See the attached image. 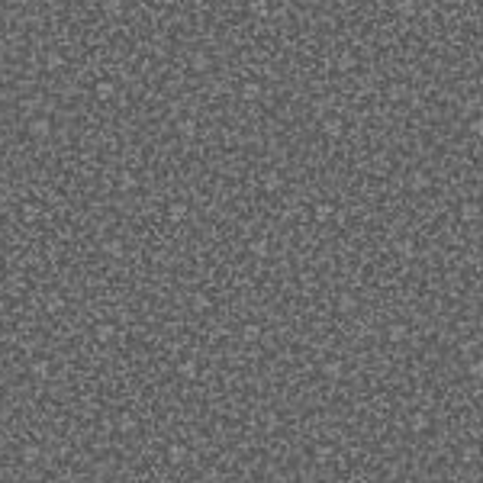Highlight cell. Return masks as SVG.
Wrapping results in <instances>:
<instances>
[{"label": "cell", "instance_id": "14", "mask_svg": "<svg viewBox=\"0 0 483 483\" xmlns=\"http://www.w3.org/2000/svg\"><path fill=\"white\" fill-rule=\"evenodd\" d=\"M322 129H325V135H342V119H325L322 122Z\"/></svg>", "mask_w": 483, "mask_h": 483}, {"label": "cell", "instance_id": "7", "mask_svg": "<svg viewBox=\"0 0 483 483\" xmlns=\"http://www.w3.org/2000/svg\"><path fill=\"white\" fill-rule=\"evenodd\" d=\"M94 335H97V342H110V338L116 335V329H113L110 322H100L97 329H94Z\"/></svg>", "mask_w": 483, "mask_h": 483}, {"label": "cell", "instance_id": "20", "mask_svg": "<svg viewBox=\"0 0 483 483\" xmlns=\"http://www.w3.org/2000/svg\"><path fill=\"white\" fill-rule=\"evenodd\" d=\"M190 306H193V309H209V296L193 293V296H190Z\"/></svg>", "mask_w": 483, "mask_h": 483}, {"label": "cell", "instance_id": "9", "mask_svg": "<svg viewBox=\"0 0 483 483\" xmlns=\"http://www.w3.org/2000/svg\"><path fill=\"white\" fill-rule=\"evenodd\" d=\"M258 338H261V329H258L255 322L242 325V342H258Z\"/></svg>", "mask_w": 483, "mask_h": 483}, {"label": "cell", "instance_id": "19", "mask_svg": "<svg viewBox=\"0 0 483 483\" xmlns=\"http://www.w3.org/2000/svg\"><path fill=\"white\" fill-rule=\"evenodd\" d=\"M39 454H42V451H39L36 445H26V448H23V461H26V464H32V461H39Z\"/></svg>", "mask_w": 483, "mask_h": 483}, {"label": "cell", "instance_id": "4", "mask_svg": "<svg viewBox=\"0 0 483 483\" xmlns=\"http://www.w3.org/2000/svg\"><path fill=\"white\" fill-rule=\"evenodd\" d=\"M178 374H181L184 380H196V377H200V367H196V361H181L178 364Z\"/></svg>", "mask_w": 483, "mask_h": 483}, {"label": "cell", "instance_id": "10", "mask_svg": "<svg viewBox=\"0 0 483 483\" xmlns=\"http://www.w3.org/2000/svg\"><path fill=\"white\" fill-rule=\"evenodd\" d=\"M261 97V87L255 84V81H248V84H242V100H258Z\"/></svg>", "mask_w": 483, "mask_h": 483}, {"label": "cell", "instance_id": "27", "mask_svg": "<svg viewBox=\"0 0 483 483\" xmlns=\"http://www.w3.org/2000/svg\"><path fill=\"white\" fill-rule=\"evenodd\" d=\"M45 68H49V71L61 68V55H58V52H49V58H45Z\"/></svg>", "mask_w": 483, "mask_h": 483}, {"label": "cell", "instance_id": "39", "mask_svg": "<svg viewBox=\"0 0 483 483\" xmlns=\"http://www.w3.org/2000/svg\"><path fill=\"white\" fill-rule=\"evenodd\" d=\"M258 483H261V480H258Z\"/></svg>", "mask_w": 483, "mask_h": 483}, {"label": "cell", "instance_id": "26", "mask_svg": "<svg viewBox=\"0 0 483 483\" xmlns=\"http://www.w3.org/2000/svg\"><path fill=\"white\" fill-rule=\"evenodd\" d=\"M119 187H122V190H132V187H135V178H132L129 171H122V174H119Z\"/></svg>", "mask_w": 483, "mask_h": 483}, {"label": "cell", "instance_id": "34", "mask_svg": "<svg viewBox=\"0 0 483 483\" xmlns=\"http://www.w3.org/2000/svg\"><path fill=\"white\" fill-rule=\"evenodd\" d=\"M325 374H329V377H338V374H342V364H338V361H329V364H325Z\"/></svg>", "mask_w": 483, "mask_h": 483}, {"label": "cell", "instance_id": "23", "mask_svg": "<svg viewBox=\"0 0 483 483\" xmlns=\"http://www.w3.org/2000/svg\"><path fill=\"white\" fill-rule=\"evenodd\" d=\"M19 213H23V219H26V222H32V219L39 216V206H32V203H26V206L19 209Z\"/></svg>", "mask_w": 483, "mask_h": 483}, {"label": "cell", "instance_id": "2", "mask_svg": "<svg viewBox=\"0 0 483 483\" xmlns=\"http://www.w3.org/2000/svg\"><path fill=\"white\" fill-rule=\"evenodd\" d=\"M187 213H190V209H187V203H184V200L168 203V219H171V222H184V219H187Z\"/></svg>", "mask_w": 483, "mask_h": 483}, {"label": "cell", "instance_id": "22", "mask_svg": "<svg viewBox=\"0 0 483 483\" xmlns=\"http://www.w3.org/2000/svg\"><path fill=\"white\" fill-rule=\"evenodd\" d=\"M355 296H348V293H345V296H338V309H342V312H351V309H355Z\"/></svg>", "mask_w": 483, "mask_h": 483}, {"label": "cell", "instance_id": "29", "mask_svg": "<svg viewBox=\"0 0 483 483\" xmlns=\"http://www.w3.org/2000/svg\"><path fill=\"white\" fill-rule=\"evenodd\" d=\"M32 371H36V377H49V361H36Z\"/></svg>", "mask_w": 483, "mask_h": 483}, {"label": "cell", "instance_id": "31", "mask_svg": "<svg viewBox=\"0 0 483 483\" xmlns=\"http://www.w3.org/2000/svg\"><path fill=\"white\" fill-rule=\"evenodd\" d=\"M45 306H49L52 312H58V309H65V300H61V296H49V303H45Z\"/></svg>", "mask_w": 483, "mask_h": 483}, {"label": "cell", "instance_id": "15", "mask_svg": "<svg viewBox=\"0 0 483 483\" xmlns=\"http://www.w3.org/2000/svg\"><path fill=\"white\" fill-rule=\"evenodd\" d=\"M248 248H251V255H258V258H264V255H268V251H271V245H268V242H264V239H255V242H251V245H248Z\"/></svg>", "mask_w": 483, "mask_h": 483}, {"label": "cell", "instance_id": "13", "mask_svg": "<svg viewBox=\"0 0 483 483\" xmlns=\"http://www.w3.org/2000/svg\"><path fill=\"white\" fill-rule=\"evenodd\" d=\"M178 132L187 135V139H193V135H196V122H193V119H181V122H178Z\"/></svg>", "mask_w": 483, "mask_h": 483}, {"label": "cell", "instance_id": "35", "mask_svg": "<svg viewBox=\"0 0 483 483\" xmlns=\"http://www.w3.org/2000/svg\"><path fill=\"white\" fill-rule=\"evenodd\" d=\"M251 10H255L258 16H264V13H268V3H264V0H255V3H251Z\"/></svg>", "mask_w": 483, "mask_h": 483}, {"label": "cell", "instance_id": "33", "mask_svg": "<svg viewBox=\"0 0 483 483\" xmlns=\"http://www.w3.org/2000/svg\"><path fill=\"white\" fill-rule=\"evenodd\" d=\"M103 251H106V255H122V245H119V242H106Z\"/></svg>", "mask_w": 483, "mask_h": 483}, {"label": "cell", "instance_id": "11", "mask_svg": "<svg viewBox=\"0 0 483 483\" xmlns=\"http://www.w3.org/2000/svg\"><path fill=\"white\" fill-rule=\"evenodd\" d=\"M168 461H171V464H184V461H187V451H184L181 445H171L168 448Z\"/></svg>", "mask_w": 483, "mask_h": 483}, {"label": "cell", "instance_id": "21", "mask_svg": "<svg viewBox=\"0 0 483 483\" xmlns=\"http://www.w3.org/2000/svg\"><path fill=\"white\" fill-rule=\"evenodd\" d=\"M264 187H268V190H277V187H281V174H277V171L264 174Z\"/></svg>", "mask_w": 483, "mask_h": 483}, {"label": "cell", "instance_id": "36", "mask_svg": "<svg viewBox=\"0 0 483 483\" xmlns=\"http://www.w3.org/2000/svg\"><path fill=\"white\" fill-rule=\"evenodd\" d=\"M316 458H319V461H329V458H332V448H319Z\"/></svg>", "mask_w": 483, "mask_h": 483}, {"label": "cell", "instance_id": "5", "mask_svg": "<svg viewBox=\"0 0 483 483\" xmlns=\"http://www.w3.org/2000/svg\"><path fill=\"white\" fill-rule=\"evenodd\" d=\"M406 335H409V329H406L403 322H393L390 329H386V338H390V342H403Z\"/></svg>", "mask_w": 483, "mask_h": 483}, {"label": "cell", "instance_id": "6", "mask_svg": "<svg viewBox=\"0 0 483 483\" xmlns=\"http://www.w3.org/2000/svg\"><path fill=\"white\" fill-rule=\"evenodd\" d=\"M409 432H428V416H425V412L409 416Z\"/></svg>", "mask_w": 483, "mask_h": 483}, {"label": "cell", "instance_id": "38", "mask_svg": "<svg viewBox=\"0 0 483 483\" xmlns=\"http://www.w3.org/2000/svg\"><path fill=\"white\" fill-rule=\"evenodd\" d=\"M110 483H119V480H110Z\"/></svg>", "mask_w": 483, "mask_h": 483}, {"label": "cell", "instance_id": "1", "mask_svg": "<svg viewBox=\"0 0 483 483\" xmlns=\"http://www.w3.org/2000/svg\"><path fill=\"white\" fill-rule=\"evenodd\" d=\"M49 132H52V122L45 116H39V119L29 122V135H32V139H49Z\"/></svg>", "mask_w": 483, "mask_h": 483}, {"label": "cell", "instance_id": "17", "mask_svg": "<svg viewBox=\"0 0 483 483\" xmlns=\"http://www.w3.org/2000/svg\"><path fill=\"white\" fill-rule=\"evenodd\" d=\"M332 213H335V209H332V206H329V203H319V206H316V219H319V222H325V219H332Z\"/></svg>", "mask_w": 483, "mask_h": 483}, {"label": "cell", "instance_id": "37", "mask_svg": "<svg viewBox=\"0 0 483 483\" xmlns=\"http://www.w3.org/2000/svg\"><path fill=\"white\" fill-rule=\"evenodd\" d=\"M403 483H412V480H403Z\"/></svg>", "mask_w": 483, "mask_h": 483}, {"label": "cell", "instance_id": "3", "mask_svg": "<svg viewBox=\"0 0 483 483\" xmlns=\"http://www.w3.org/2000/svg\"><path fill=\"white\" fill-rule=\"evenodd\" d=\"M94 94H97V100H113L116 97V87H113V81H97V87H94Z\"/></svg>", "mask_w": 483, "mask_h": 483}, {"label": "cell", "instance_id": "8", "mask_svg": "<svg viewBox=\"0 0 483 483\" xmlns=\"http://www.w3.org/2000/svg\"><path fill=\"white\" fill-rule=\"evenodd\" d=\"M477 216H480V206H477V203H464V206H461V219H464V222H474Z\"/></svg>", "mask_w": 483, "mask_h": 483}, {"label": "cell", "instance_id": "25", "mask_svg": "<svg viewBox=\"0 0 483 483\" xmlns=\"http://www.w3.org/2000/svg\"><path fill=\"white\" fill-rule=\"evenodd\" d=\"M103 10H106V13H113V16H119V13H122V0H106Z\"/></svg>", "mask_w": 483, "mask_h": 483}, {"label": "cell", "instance_id": "12", "mask_svg": "<svg viewBox=\"0 0 483 483\" xmlns=\"http://www.w3.org/2000/svg\"><path fill=\"white\" fill-rule=\"evenodd\" d=\"M190 68H193V71H206V68H209V55H203V52H196V55L190 58Z\"/></svg>", "mask_w": 483, "mask_h": 483}, {"label": "cell", "instance_id": "16", "mask_svg": "<svg viewBox=\"0 0 483 483\" xmlns=\"http://www.w3.org/2000/svg\"><path fill=\"white\" fill-rule=\"evenodd\" d=\"M409 184H412V187H416V190H422V187H428V174H422V171H412Z\"/></svg>", "mask_w": 483, "mask_h": 483}, {"label": "cell", "instance_id": "28", "mask_svg": "<svg viewBox=\"0 0 483 483\" xmlns=\"http://www.w3.org/2000/svg\"><path fill=\"white\" fill-rule=\"evenodd\" d=\"M396 10L403 13V16H412V13H416V6H412V0H399V3H396Z\"/></svg>", "mask_w": 483, "mask_h": 483}, {"label": "cell", "instance_id": "18", "mask_svg": "<svg viewBox=\"0 0 483 483\" xmlns=\"http://www.w3.org/2000/svg\"><path fill=\"white\" fill-rule=\"evenodd\" d=\"M396 251H399V255H406V258H412V255H416V245H412L409 239H403V242H396Z\"/></svg>", "mask_w": 483, "mask_h": 483}, {"label": "cell", "instance_id": "24", "mask_svg": "<svg viewBox=\"0 0 483 483\" xmlns=\"http://www.w3.org/2000/svg\"><path fill=\"white\" fill-rule=\"evenodd\" d=\"M471 377H477V380H483V358H477V361H471Z\"/></svg>", "mask_w": 483, "mask_h": 483}, {"label": "cell", "instance_id": "30", "mask_svg": "<svg viewBox=\"0 0 483 483\" xmlns=\"http://www.w3.org/2000/svg\"><path fill=\"white\" fill-rule=\"evenodd\" d=\"M132 428H135V419L132 416H122L119 419V432H132Z\"/></svg>", "mask_w": 483, "mask_h": 483}, {"label": "cell", "instance_id": "32", "mask_svg": "<svg viewBox=\"0 0 483 483\" xmlns=\"http://www.w3.org/2000/svg\"><path fill=\"white\" fill-rule=\"evenodd\" d=\"M471 132H474V135H480V139H483V116L471 119Z\"/></svg>", "mask_w": 483, "mask_h": 483}]
</instances>
